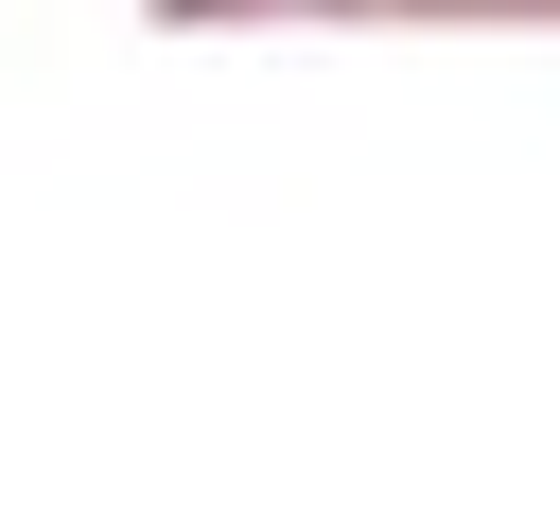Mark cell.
<instances>
[{"label":"cell","instance_id":"1","mask_svg":"<svg viewBox=\"0 0 560 525\" xmlns=\"http://www.w3.org/2000/svg\"><path fill=\"white\" fill-rule=\"evenodd\" d=\"M490 18H560V0H490Z\"/></svg>","mask_w":560,"mask_h":525}]
</instances>
